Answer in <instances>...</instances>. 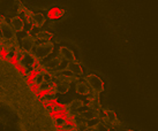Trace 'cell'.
<instances>
[{
	"instance_id": "cell-1",
	"label": "cell",
	"mask_w": 158,
	"mask_h": 131,
	"mask_svg": "<svg viewBox=\"0 0 158 131\" xmlns=\"http://www.w3.org/2000/svg\"><path fill=\"white\" fill-rule=\"evenodd\" d=\"M53 46H54V44L51 40L50 42H43L40 44L36 43L35 47L32 48L30 52L32 53V55L35 57L37 61H42V60H44L45 58L48 57L52 53Z\"/></svg>"
},
{
	"instance_id": "cell-2",
	"label": "cell",
	"mask_w": 158,
	"mask_h": 131,
	"mask_svg": "<svg viewBox=\"0 0 158 131\" xmlns=\"http://www.w3.org/2000/svg\"><path fill=\"white\" fill-rule=\"evenodd\" d=\"M85 82L90 87V91H94L97 94H101L102 92L104 91V83L97 75L90 74L85 77Z\"/></svg>"
},
{
	"instance_id": "cell-3",
	"label": "cell",
	"mask_w": 158,
	"mask_h": 131,
	"mask_svg": "<svg viewBox=\"0 0 158 131\" xmlns=\"http://www.w3.org/2000/svg\"><path fill=\"white\" fill-rule=\"evenodd\" d=\"M37 61L35 59V57L32 55L31 52H27V54L24 55V58L22 59V61L19 62L18 66L23 69V71H32V66L34 63Z\"/></svg>"
},
{
	"instance_id": "cell-4",
	"label": "cell",
	"mask_w": 158,
	"mask_h": 131,
	"mask_svg": "<svg viewBox=\"0 0 158 131\" xmlns=\"http://www.w3.org/2000/svg\"><path fill=\"white\" fill-rule=\"evenodd\" d=\"M19 43H20V46L22 48H24L26 51L28 52H30L32 48L35 47L36 45V39L35 38H32L30 35H28V34H24V35L19 39Z\"/></svg>"
},
{
	"instance_id": "cell-5",
	"label": "cell",
	"mask_w": 158,
	"mask_h": 131,
	"mask_svg": "<svg viewBox=\"0 0 158 131\" xmlns=\"http://www.w3.org/2000/svg\"><path fill=\"white\" fill-rule=\"evenodd\" d=\"M59 57L62 58L64 60H66L68 62H74L76 61V58H75L74 52L68 47H65V46H61L59 48Z\"/></svg>"
},
{
	"instance_id": "cell-6",
	"label": "cell",
	"mask_w": 158,
	"mask_h": 131,
	"mask_svg": "<svg viewBox=\"0 0 158 131\" xmlns=\"http://www.w3.org/2000/svg\"><path fill=\"white\" fill-rule=\"evenodd\" d=\"M1 32H2V37L6 40H10L16 38V32L14 31V29L12 28V26L9 23H6L2 28H1Z\"/></svg>"
},
{
	"instance_id": "cell-7",
	"label": "cell",
	"mask_w": 158,
	"mask_h": 131,
	"mask_svg": "<svg viewBox=\"0 0 158 131\" xmlns=\"http://www.w3.org/2000/svg\"><path fill=\"white\" fill-rule=\"evenodd\" d=\"M68 70H69L74 76H82V74H83V68H82L81 63L77 61L69 62V65H68Z\"/></svg>"
},
{
	"instance_id": "cell-8",
	"label": "cell",
	"mask_w": 158,
	"mask_h": 131,
	"mask_svg": "<svg viewBox=\"0 0 158 131\" xmlns=\"http://www.w3.org/2000/svg\"><path fill=\"white\" fill-rule=\"evenodd\" d=\"M43 82H45L44 70H42L40 73H35V74L32 75V77H31V87H34V86L38 87Z\"/></svg>"
},
{
	"instance_id": "cell-9",
	"label": "cell",
	"mask_w": 158,
	"mask_h": 131,
	"mask_svg": "<svg viewBox=\"0 0 158 131\" xmlns=\"http://www.w3.org/2000/svg\"><path fill=\"white\" fill-rule=\"evenodd\" d=\"M46 18H45L44 14L42 13H34L32 18L30 20V24L31 26H42L45 23Z\"/></svg>"
},
{
	"instance_id": "cell-10",
	"label": "cell",
	"mask_w": 158,
	"mask_h": 131,
	"mask_svg": "<svg viewBox=\"0 0 158 131\" xmlns=\"http://www.w3.org/2000/svg\"><path fill=\"white\" fill-rule=\"evenodd\" d=\"M10 26H12V28L14 29V31L18 34V32L23 31V28H24V22L22 21V18H20V16H15V18H12Z\"/></svg>"
},
{
	"instance_id": "cell-11",
	"label": "cell",
	"mask_w": 158,
	"mask_h": 131,
	"mask_svg": "<svg viewBox=\"0 0 158 131\" xmlns=\"http://www.w3.org/2000/svg\"><path fill=\"white\" fill-rule=\"evenodd\" d=\"M75 90H76V92H77L79 94H81V96H87L89 92H90V87H89V85L87 84L85 79H84L81 83L75 85Z\"/></svg>"
},
{
	"instance_id": "cell-12",
	"label": "cell",
	"mask_w": 158,
	"mask_h": 131,
	"mask_svg": "<svg viewBox=\"0 0 158 131\" xmlns=\"http://www.w3.org/2000/svg\"><path fill=\"white\" fill-rule=\"evenodd\" d=\"M40 101L43 102V105H45V104H51L53 101H56L57 94H52V93H50V92H44V93L40 97Z\"/></svg>"
},
{
	"instance_id": "cell-13",
	"label": "cell",
	"mask_w": 158,
	"mask_h": 131,
	"mask_svg": "<svg viewBox=\"0 0 158 131\" xmlns=\"http://www.w3.org/2000/svg\"><path fill=\"white\" fill-rule=\"evenodd\" d=\"M52 38V34L50 32V31H46V30H42L38 34V36L36 37V40H43V42H50Z\"/></svg>"
},
{
	"instance_id": "cell-14",
	"label": "cell",
	"mask_w": 158,
	"mask_h": 131,
	"mask_svg": "<svg viewBox=\"0 0 158 131\" xmlns=\"http://www.w3.org/2000/svg\"><path fill=\"white\" fill-rule=\"evenodd\" d=\"M94 129L96 131H110L111 127L105 121H99L98 123H96V125L94 127Z\"/></svg>"
},
{
	"instance_id": "cell-15",
	"label": "cell",
	"mask_w": 158,
	"mask_h": 131,
	"mask_svg": "<svg viewBox=\"0 0 158 131\" xmlns=\"http://www.w3.org/2000/svg\"><path fill=\"white\" fill-rule=\"evenodd\" d=\"M64 112H65V114H69V115H72V116H75V115H77V114L80 113L75 107H73V106L70 105V102L69 104H66V105L64 106Z\"/></svg>"
},
{
	"instance_id": "cell-16",
	"label": "cell",
	"mask_w": 158,
	"mask_h": 131,
	"mask_svg": "<svg viewBox=\"0 0 158 131\" xmlns=\"http://www.w3.org/2000/svg\"><path fill=\"white\" fill-rule=\"evenodd\" d=\"M40 31H42V29H40V26H31L30 29H29V31H28V35H30L32 38H35L38 36V34H40Z\"/></svg>"
},
{
	"instance_id": "cell-17",
	"label": "cell",
	"mask_w": 158,
	"mask_h": 131,
	"mask_svg": "<svg viewBox=\"0 0 158 131\" xmlns=\"http://www.w3.org/2000/svg\"><path fill=\"white\" fill-rule=\"evenodd\" d=\"M70 105L73 106V107H75L79 112H81V109L83 108L84 106V102L82 100H80V99H74V100L70 101Z\"/></svg>"
},
{
	"instance_id": "cell-18",
	"label": "cell",
	"mask_w": 158,
	"mask_h": 131,
	"mask_svg": "<svg viewBox=\"0 0 158 131\" xmlns=\"http://www.w3.org/2000/svg\"><path fill=\"white\" fill-rule=\"evenodd\" d=\"M54 122H56V125H58L59 128L62 127L65 123H67L64 116H57V117L54 118Z\"/></svg>"
},
{
	"instance_id": "cell-19",
	"label": "cell",
	"mask_w": 158,
	"mask_h": 131,
	"mask_svg": "<svg viewBox=\"0 0 158 131\" xmlns=\"http://www.w3.org/2000/svg\"><path fill=\"white\" fill-rule=\"evenodd\" d=\"M75 129V125L73 123H65L62 127H60V131H69V130H73Z\"/></svg>"
},
{
	"instance_id": "cell-20",
	"label": "cell",
	"mask_w": 158,
	"mask_h": 131,
	"mask_svg": "<svg viewBox=\"0 0 158 131\" xmlns=\"http://www.w3.org/2000/svg\"><path fill=\"white\" fill-rule=\"evenodd\" d=\"M52 107H53V112H54V113L60 114L64 112V106L60 105V104H54Z\"/></svg>"
},
{
	"instance_id": "cell-21",
	"label": "cell",
	"mask_w": 158,
	"mask_h": 131,
	"mask_svg": "<svg viewBox=\"0 0 158 131\" xmlns=\"http://www.w3.org/2000/svg\"><path fill=\"white\" fill-rule=\"evenodd\" d=\"M5 58H6L7 60H14V59H15V50H14V51H10V52L7 53V54H5Z\"/></svg>"
},
{
	"instance_id": "cell-22",
	"label": "cell",
	"mask_w": 158,
	"mask_h": 131,
	"mask_svg": "<svg viewBox=\"0 0 158 131\" xmlns=\"http://www.w3.org/2000/svg\"><path fill=\"white\" fill-rule=\"evenodd\" d=\"M48 92H50V93H52V94H57L58 93V90H57V85L53 83L51 86H50V89H48Z\"/></svg>"
},
{
	"instance_id": "cell-23",
	"label": "cell",
	"mask_w": 158,
	"mask_h": 131,
	"mask_svg": "<svg viewBox=\"0 0 158 131\" xmlns=\"http://www.w3.org/2000/svg\"><path fill=\"white\" fill-rule=\"evenodd\" d=\"M45 110H46V113L48 114H52L53 113V107L52 105H50V104H45Z\"/></svg>"
},
{
	"instance_id": "cell-24",
	"label": "cell",
	"mask_w": 158,
	"mask_h": 131,
	"mask_svg": "<svg viewBox=\"0 0 158 131\" xmlns=\"http://www.w3.org/2000/svg\"><path fill=\"white\" fill-rule=\"evenodd\" d=\"M6 23H7V22H6V18H5L2 15H0V29H1Z\"/></svg>"
},
{
	"instance_id": "cell-25",
	"label": "cell",
	"mask_w": 158,
	"mask_h": 131,
	"mask_svg": "<svg viewBox=\"0 0 158 131\" xmlns=\"http://www.w3.org/2000/svg\"><path fill=\"white\" fill-rule=\"evenodd\" d=\"M85 131H96V130H95V129H94V128H91V127H89V128H88V129H87V130H85Z\"/></svg>"
},
{
	"instance_id": "cell-26",
	"label": "cell",
	"mask_w": 158,
	"mask_h": 131,
	"mask_svg": "<svg viewBox=\"0 0 158 131\" xmlns=\"http://www.w3.org/2000/svg\"><path fill=\"white\" fill-rule=\"evenodd\" d=\"M69 131H77L76 129H73V130H69Z\"/></svg>"
},
{
	"instance_id": "cell-27",
	"label": "cell",
	"mask_w": 158,
	"mask_h": 131,
	"mask_svg": "<svg viewBox=\"0 0 158 131\" xmlns=\"http://www.w3.org/2000/svg\"><path fill=\"white\" fill-rule=\"evenodd\" d=\"M126 131H135V130H126Z\"/></svg>"
}]
</instances>
